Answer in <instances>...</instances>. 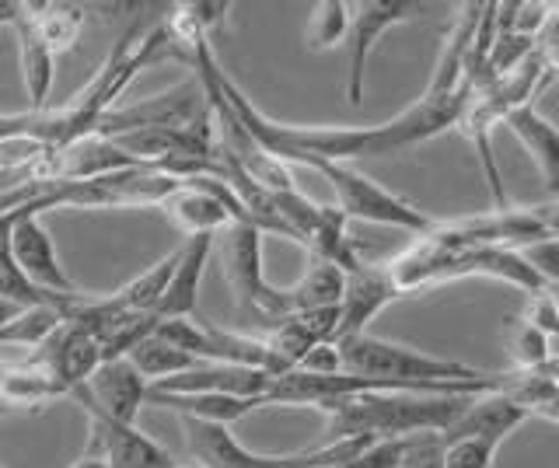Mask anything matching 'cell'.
Wrapping results in <instances>:
<instances>
[{"instance_id":"cell-32","label":"cell","mask_w":559,"mask_h":468,"mask_svg":"<svg viewBox=\"0 0 559 468\" xmlns=\"http://www.w3.org/2000/svg\"><path fill=\"white\" fill-rule=\"evenodd\" d=\"M493 458H497V444L459 441V444H448L444 468H493Z\"/></svg>"},{"instance_id":"cell-3","label":"cell","mask_w":559,"mask_h":468,"mask_svg":"<svg viewBox=\"0 0 559 468\" xmlns=\"http://www.w3.org/2000/svg\"><path fill=\"white\" fill-rule=\"evenodd\" d=\"M476 395H430V392H367L322 406L329 412L325 437H371V441H406L416 433H444L459 412Z\"/></svg>"},{"instance_id":"cell-31","label":"cell","mask_w":559,"mask_h":468,"mask_svg":"<svg viewBox=\"0 0 559 468\" xmlns=\"http://www.w3.org/2000/svg\"><path fill=\"white\" fill-rule=\"evenodd\" d=\"M52 127H57L52 109H46V112H32V109L4 112V116H0V141H8V136H14V133H39L52 144Z\"/></svg>"},{"instance_id":"cell-34","label":"cell","mask_w":559,"mask_h":468,"mask_svg":"<svg viewBox=\"0 0 559 468\" xmlns=\"http://www.w3.org/2000/svg\"><path fill=\"white\" fill-rule=\"evenodd\" d=\"M528 211L538 220V228H542V235H546V241H559V196H546L542 203H532Z\"/></svg>"},{"instance_id":"cell-6","label":"cell","mask_w":559,"mask_h":468,"mask_svg":"<svg viewBox=\"0 0 559 468\" xmlns=\"http://www.w3.org/2000/svg\"><path fill=\"white\" fill-rule=\"evenodd\" d=\"M81 406L87 412V458H98L109 468H175L179 461L171 458V451L162 447L154 437H147L144 430H136V423H119L109 412H102L92 398L78 392Z\"/></svg>"},{"instance_id":"cell-33","label":"cell","mask_w":559,"mask_h":468,"mask_svg":"<svg viewBox=\"0 0 559 468\" xmlns=\"http://www.w3.org/2000/svg\"><path fill=\"white\" fill-rule=\"evenodd\" d=\"M297 371H308V374H340L343 371V353L336 343H322L301 360Z\"/></svg>"},{"instance_id":"cell-22","label":"cell","mask_w":559,"mask_h":468,"mask_svg":"<svg viewBox=\"0 0 559 468\" xmlns=\"http://www.w3.org/2000/svg\"><path fill=\"white\" fill-rule=\"evenodd\" d=\"M346 290V273L332 263H319L311 259L308 269L301 273V280L287 287V301H290V315L294 311H325V308H340Z\"/></svg>"},{"instance_id":"cell-2","label":"cell","mask_w":559,"mask_h":468,"mask_svg":"<svg viewBox=\"0 0 559 468\" xmlns=\"http://www.w3.org/2000/svg\"><path fill=\"white\" fill-rule=\"evenodd\" d=\"M389 269L402 293L451 284V280H486L511 284L524 293L546 290V280L532 269V263L521 252L511 249H489V245H468L444 224H437L430 235H419L406 252L389 259Z\"/></svg>"},{"instance_id":"cell-8","label":"cell","mask_w":559,"mask_h":468,"mask_svg":"<svg viewBox=\"0 0 559 468\" xmlns=\"http://www.w3.org/2000/svg\"><path fill=\"white\" fill-rule=\"evenodd\" d=\"M354 8V25H349V67H346V101L360 106L367 88V63H371V49L389 28L409 22L419 11V4L409 0H360Z\"/></svg>"},{"instance_id":"cell-4","label":"cell","mask_w":559,"mask_h":468,"mask_svg":"<svg viewBox=\"0 0 559 468\" xmlns=\"http://www.w3.org/2000/svg\"><path fill=\"white\" fill-rule=\"evenodd\" d=\"M221 266H224V280L231 287L235 301L241 311H252L266 328H273L280 319L290 315V301L287 290L273 287L266 276H262V231L249 220H235L231 228L221 231Z\"/></svg>"},{"instance_id":"cell-7","label":"cell","mask_w":559,"mask_h":468,"mask_svg":"<svg viewBox=\"0 0 559 468\" xmlns=\"http://www.w3.org/2000/svg\"><path fill=\"white\" fill-rule=\"evenodd\" d=\"M39 203L28 200L17 206V220L11 228V252H14V263L22 266V273L28 280L46 290V293H57V298H74L78 287L74 280L67 276V269L60 266V255L52 249V238L46 231V224L39 217Z\"/></svg>"},{"instance_id":"cell-37","label":"cell","mask_w":559,"mask_h":468,"mask_svg":"<svg viewBox=\"0 0 559 468\" xmlns=\"http://www.w3.org/2000/svg\"><path fill=\"white\" fill-rule=\"evenodd\" d=\"M8 412H14V406H8V403H0V420H4Z\"/></svg>"},{"instance_id":"cell-15","label":"cell","mask_w":559,"mask_h":468,"mask_svg":"<svg viewBox=\"0 0 559 468\" xmlns=\"http://www.w3.org/2000/svg\"><path fill=\"white\" fill-rule=\"evenodd\" d=\"M479 19H483V4H462L454 11V22L444 36L441 57H437L433 77L427 84V95L444 98V95H462L465 88V74H468V53L472 43H476L479 32Z\"/></svg>"},{"instance_id":"cell-24","label":"cell","mask_w":559,"mask_h":468,"mask_svg":"<svg viewBox=\"0 0 559 468\" xmlns=\"http://www.w3.org/2000/svg\"><path fill=\"white\" fill-rule=\"evenodd\" d=\"M130 360H133V368L151 381V385H157V381H165V377H175V374H186V371H192L200 363L192 353L179 350V346H171L157 333L140 343L136 350L130 353Z\"/></svg>"},{"instance_id":"cell-18","label":"cell","mask_w":559,"mask_h":468,"mask_svg":"<svg viewBox=\"0 0 559 468\" xmlns=\"http://www.w3.org/2000/svg\"><path fill=\"white\" fill-rule=\"evenodd\" d=\"M214 252V238L200 235V238H186V245L179 249V266L165 290V301L157 308V319H192L200 301V284H203V269L206 259Z\"/></svg>"},{"instance_id":"cell-35","label":"cell","mask_w":559,"mask_h":468,"mask_svg":"<svg viewBox=\"0 0 559 468\" xmlns=\"http://www.w3.org/2000/svg\"><path fill=\"white\" fill-rule=\"evenodd\" d=\"M22 311H28V308H17V304H8V301H0V325H8L11 319H17Z\"/></svg>"},{"instance_id":"cell-12","label":"cell","mask_w":559,"mask_h":468,"mask_svg":"<svg viewBox=\"0 0 559 468\" xmlns=\"http://www.w3.org/2000/svg\"><path fill=\"white\" fill-rule=\"evenodd\" d=\"M35 360H43L46 368L57 374L60 385L70 395H78L87 388V381H92L95 371L105 363V353H102V343L95 333H87L84 325L63 322L57 333L39 346Z\"/></svg>"},{"instance_id":"cell-29","label":"cell","mask_w":559,"mask_h":468,"mask_svg":"<svg viewBox=\"0 0 559 468\" xmlns=\"http://www.w3.org/2000/svg\"><path fill=\"white\" fill-rule=\"evenodd\" d=\"M535 57L542 60V84H538L542 95L552 81H559V4H552L546 28L535 36Z\"/></svg>"},{"instance_id":"cell-10","label":"cell","mask_w":559,"mask_h":468,"mask_svg":"<svg viewBox=\"0 0 559 468\" xmlns=\"http://www.w3.org/2000/svg\"><path fill=\"white\" fill-rule=\"evenodd\" d=\"M395 298H402V290L395 284L389 263H364L360 269L346 273V290H343V301H340L336 343L364 336L367 325H371Z\"/></svg>"},{"instance_id":"cell-28","label":"cell","mask_w":559,"mask_h":468,"mask_svg":"<svg viewBox=\"0 0 559 468\" xmlns=\"http://www.w3.org/2000/svg\"><path fill=\"white\" fill-rule=\"evenodd\" d=\"M521 319L528 322L532 328H538L546 339H559V298L552 290H535L524 298V311Z\"/></svg>"},{"instance_id":"cell-26","label":"cell","mask_w":559,"mask_h":468,"mask_svg":"<svg viewBox=\"0 0 559 468\" xmlns=\"http://www.w3.org/2000/svg\"><path fill=\"white\" fill-rule=\"evenodd\" d=\"M507 357H511V371H538L556 357L552 339H546L524 319H507Z\"/></svg>"},{"instance_id":"cell-19","label":"cell","mask_w":559,"mask_h":468,"mask_svg":"<svg viewBox=\"0 0 559 468\" xmlns=\"http://www.w3.org/2000/svg\"><path fill=\"white\" fill-rule=\"evenodd\" d=\"M70 395L57 374H52L43 360H17L8 363L0 360V403H8L14 409H28V406H46L52 398Z\"/></svg>"},{"instance_id":"cell-11","label":"cell","mask_w":559,"mask_h":468,"mask_svg":"<svg viewBox=\"0 0 559 468\" xmlns=\"http://www.w3.org/2000/svg\"><path fill=\"white\" fill-rule=\"evenodd\" d=\"M273 374L255 368H238V363H210L200 360L186 374H175L151 385L154 395H238V398H266ZM266 406V403H262Z\"/></svg>"},{"instance_id":"cell-5","label":"cell","mask_w":559,"mask_h":468,"mask_svg":"<svg viewBox=\"0 0 559 468\" xmlns=\"http://www.w3.org/2000/svg\"><path fill=\"white\" fill-rule=\"evenodd\" d=\"M305 168L319 171V176L332 185V193L340 200V211L354 220H371V224H384V228H399L406 235H430L437 228V220H430L424 211H416L409 200L395 196L392 189L378 185L374 179H367L364 171L340 165V161H322L311 158L305 161Z\"/></svg>"},{"instance_id":"cell-21","label":"cell","mask_w":559,"mask_h":468,"mask_svg":"<svg viewBox=\"0 0 559 468\" xmlns=\"http://www.w3.org/2000/svg\"><path fill=\"white\" fill-rule=\"evenodd\" d=\"M147 406H162L179 416H192V420L217 423V427H235L255 409H266L262 398H238V395H147Z\"/></svg>"},{"instance_id":"cell-9","label":"cell","mask_w":559,"mask_h":468,"mask_svg":"<svg viewBox=\"0 0 559 468\" xmlns=\"http://www.w3.org/2000/svg\"><path fill=\"white\" fill-rule=\"evenodd\" d=\"M140 168L133 154L122 151L116 141L105 136H81L57 147L49 158L32 171L28 182H92L102 176H116V171Z\"/></svg>"},{"instance_id":"cell-1","label":"cell","mask_w":559,"mask_h":468,"mask_svg":"<svg viewBox=\"0 0 559 468\" xmlns=\"http://www.w3.org/2000/svg\"><path fill=\"white\" fill-rule=\"evenodd\" d=\"M206 67H210V74H214L221 95L227 98V106H231L235 116L241 119V127L252 133V141L284 165H290V161L305 165L311 158L349 165L357 158H389V154L419 147V144L433 141V136L448 133L451 127H459L465 98H468V92L444 95V98L424 95L402 116L389 119V123H378V127H287V123H276L270 116H262L252 106L249 95L221 71L214 49L206 53Z\"/></svg>"},{"instance_id":"cell-30","label":"cell","mask_w":559,"mask_h":468,"mask_svg":"<svg viewBox=\"0 0 559 468\" xmlns=\"http://www.w3.org/2000/svg\"><path fill=\"white\" fill-rule=\"evenodd\" d=\"M448 444L441 433H416L406 437V455H402L399 468H444Z\"/></svg>"},{"instance_id":"cell-27","label":"cell","mask_w":559,"mask_h":468,"mask_svg":"<svg viewBox=\"0 0 559 468\" xmlns=\"http://www.w3.org/2000/svg\"><path fill=\"white\" fill-rule=\"evenodd\" d=\"M52 151L57 147L39 133H14L8 141H0V171H25V176H32Z\"/></svg>"},{"instance_id":"cell-16","label":"cell","mask_w":559,"mask_h":468,"mask_svg":"<svg viewBox=\"0 0 559 468\" xmlns=\"http://www.w3.org/2000/svg\"><path fill=\"white\" fill-rule=\"evenodd\" d=\"M503 127L511 130L521 147L532 154V161L546 185V196H559V127L549 123L535 106H521L503 119Z\"/></svg>"},{"instance_id":"cell-14","label":"cell","mask_w":559,"mask_h":468,"mask_svg":"<svg viewBox=\"0 0 559 468\" xmlns=\"http://www.w3.org/2000/svg\"><path fill=\"white\" fill-rule=\"evenodd\" d=\"M84 395L92 398V403L102 412H109L112 420H119V423H136L140 409L147 406L151 381L133 368L130 357L105 360L102 368L95 371V377L87 381Z\"/></svg>"},{"instance_id":"cell-23","label":"cell","mask_w":559,"mask_h":468,"mask_svg":"<svg viewBox=\"0 0 559 468\" xmlns=\"http://www.w3.org/2000/svg\"><path fill=\"white\" fill-rule=\"evenodd\" d=\"M28 22L35 25V32L43 36V43L52 49V53H67V49H74L81 32H84V22H87V8L81 4H28Z\"/></svg>"},{"instance_id":"cell-13","label":"cell","mask_w":559,"mask_h":468,"mask_svg":"<svg viewBox=\"0 0 559 468\" xmlns=\"http://www.w3.org/2000/svg\"><path fill=\"white\" fill-rule=\"evenodd\" d=\"M528 420V409L518 406L511 395L503 392H486L468 398V406L459 412L441 437L444 444H459V441H486V444H503L511 433Z\"/></svg>"},{"instance_id":"cell-20","label":"cell","mask_w":559,"mask_h":468,"mask_svg":"<svg viewBox=\"0 0 559 468\" xmlns=\"http://www.w3.org/2000/svg\"><path fill=\"white\" fill-rule=\"evenodd\" d=\"M14 220H17V211H11L8 224L0 228V301L17 304V308H60L63 319H67L70 308L81 301V293H74V298H57V293H46L28 280V276L22 273V266L14 263V252H11Z\"/></svg>"},{"instance_id":"cell-17","label":"cell","mask_w":559,"mask_h":468,"mask_svg":"<svg viewBox=\"0 0 559 468\" xmlns=\"http://www.w3.org/2000/svg\"><path fill=\"white\" fill-rule=\"evenodd\" d=\"M14 39H17V63H22V84L28 92V109L46 112L52 81H57V53L43 43V36L28 22V4L22 19L14 22Z\"/></svg>"},{"instance_id":"cell-36","label":"cell","mask_w":559,"mask_h":468,"mask_svg":"<svg viewBox=\"0 0 559 468\" xmlns=\"http://www.w3.org/2000/svg\"><path fill=\"white\" fill-rule=\"evenodd\" d=\"M70 468H109V465H105V461H98V458H87V455H81L74 465H70Z\"/></svg>"},{"instance_id":"cell-25","label":"cell","mask_w":559,"mask_h":468,"mask_svg":"<svg viewBox=\"0 0 559 468\" xmlns=\"http://www.w3.org/2000/svg\"><path fill=\"white\" fill-rule=\"evenodd\" d=\"M349 25H354V8L343 4V0H322V4H314L308 11L305 46L311 53L340 46L343 39H349Z\"/></svg>"}]
</instances>
